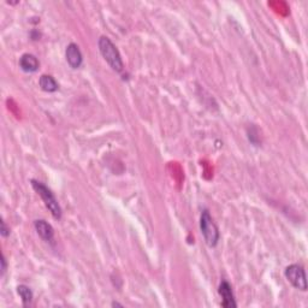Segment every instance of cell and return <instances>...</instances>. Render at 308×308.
<instances>
[{
    "mask_svg": "<svg viewBox=\"0 0 308 308\" xmlns=\"http://www.w3.org/2000/svg\"><path fill=\"white\" fill-rule=\"evenodd\" d=\"M98 46L102 58L106 60V63L112 68V70H115L116 72H122L124 69V64L122 60V55H120L116 45L107 36H101L98 41Z\"/></svg>",
    "mask_w": 308,
    "mask_h": 308,
    "instance_id": "cell-1",
    "label": "cell"
},
{
    "mask_svg": "<svg viewBox=\"0 0 308 308\" xmlns=\"http://www.w3.org/2000/svg\"><path fill=\"white\" fill-rule=\"evenodd\" d=\"M30 183H32L33 189L41 196V199H43V201L45 202V206L47 207L52 216H53L55 219H60L61 218L60 205L58 203V200L55 199L54 194L52 193V190L50 188H47L44 183L35 181V179H32Z\"/></svg>",
    "mask_w": 308,
    "mask_h": 308,
    "instance_id": "cell-2",
    "label": "cell"
},
{
    "mask_svg": "<svg viewBox=\"0 0 308 308\" xmlns=\"http://www.w3.org/2000/svg\"><path fill=\"white\" fill-rule=\"evenodd\" d=\"M200 229L205 242L209 247H216L219 241V231L214 223L212 217L207 210H203L200 217Z\"/></svg>",
    "mask_w": 308,
    "mask_h": 308,
    "instance_id": "cell-3",
    "label": "cell"
},
{
    "mask_svg": "<svg viewBox=\"0 0 308 308\" xmlns=\"http://www.w3.org/2000/svg\"><path fill=\"white\" fill-rule=\"evenodd\" d=\"M285 278L292 284L294 288L301 290V292H306L307 290V277L304 269L299 264L289 265L284 271Z\"/></svg>",
    "mask_w": 308,
    "mask_h": 308,
    "instance_id": "cell-4",
    "label": "cell"
},
{
    "mask_svg": "<svg viewBox=\"0 0 308 308\" xmlns=\"http://www.w3.org/2000/svg\"><path fill=\"white\" fill-rule=\"evenodd\" d=\"M218 293L221 297V307L225 308H236L237 303L235 301L234 292L231 285L227 281H221L218 288Z\"/></svg>",
    "mask_w": 308,
    "mask_h": 308,
    "instance_id": "cell-5",
    "label": "cell"
},
{
    "mask_svg": "<svg viewBox=\"0 0 308 308\" xmlns=\"http://www.w3.org/2000/svg\"><path fill=\"white\" fill-rule=\"evenodd\" d=\"M65 57H67L68 64L70 65L72 69H78L83 63L81 50H79V47L74 43L69 44L67 46V50H65Z\"/></svg>",
    "mask_w": 308,
    "mask_h": 308,
    "instance_id": "cell-6",
    "label": "cell"
},
{
    "mask_svg": "<svg viewBox=\"0 0 308 308\" xmlns=\"http://www.w3.org/2000/svg\"><path fill=\"white\" fill-rule=\"evenodd\" d=\"M34 227L39 236L46 242H53L54 240V230L51 224H48L46 220L37 219L34 221Z\"/></svg>",
    "mask_w": 308,
    "mask_h": 308,
    "instance_id": "cell-7",
    "label": "cell"
},
{
    "mask_svg": "<svg viewBox=\"0 0 308 308\" xmlns=\"http://www.w3.org/2000/svg\"><path fill=\"white\" fill-rule=\"evenodd\" d=\"M40 67L39 60L34 54L24 53L19 58V68L26 72H35Z\"/></svg>",
    "mask_w": 308,
    "mask_h": 308,
    "instance_id": "cell-8",
    "label": "cell"
},
{
    "mask_svg": "<svg viewBox=\"0 0 308 308\" xmlns=\"http://www.w3.org/2000/svg\"><path fill=\"white\" fill-rule=\"evenodd\" d=\"M39 86L44 92H47V93H54L58 91V88H59L57 81H55V79L50 75L41 76L39 78Z\"/></svg>",
    "mask_w": 308,
    "mask_h": 308,
    "instance_id": "cell-9",
    "label": "cell"
},
{
    "mask_svg": "<svg viewBox=\"0 0 308 308\" xmlns=\"http://www.w3.org/2000/svg\"><path fill=\"white\" fill-rule=\"evenodd\" d=\"M17 294H18L20 300H22V302L24 304H29L33 301L34 294H33L32 289H30L29 286H27L24 284L18 285V286H17Z\"/></svg>",
    "mask_w": 308,
    "mask_h": 308,
    "instance_id": "cell-10",
    "label": "cell"
},
{
    "mask_svg": "<svg viewBox=\"0 0 308 308\" xmlns=\"http://www.w3.org/2000/svg\"><path fill=\"white\" fill-rule=\"evenodd\" d=\"M0 224H2V229H0V234H2L3 237H8L10 235V228L6 227V223L4 220L0 221Z\"/></svg>",
    "mask_w": 308,
    "mask_h": 308,
    "instance_id": "cell-11",
    "label": "cell"
},
{
    "mask_svg": "<svg viewBox=\"0 0 308 308\" xmlns=\"http://www.w3.org/2000/svg\"><path fill=\"white\" fill-rule=\"evenodd\" d=\"M2 275H4L5 271H6V260H5V257L4 255H2Z\"/></svg>",
    "mask_w": 308,
    "mask_h": 308,
    "instance_id": "cell-12",
    "label": "cell"
},
{
    "mask_svg": "<svg viewBox=\"0 0 308 308\" xmlns=\"http://www.w3.org/2000/svg\"><path fill=\"white\" fill-rule=\"evenodd\" d=\"M112 306H113V307H116V306L123 307V304H120V303H118V302H112Z\"/></svg>",
    "mask_w": 308,
    "mask_h": 308,
    "instance_id": "cell-13",
    "label": "cell"
}]
</instances>
